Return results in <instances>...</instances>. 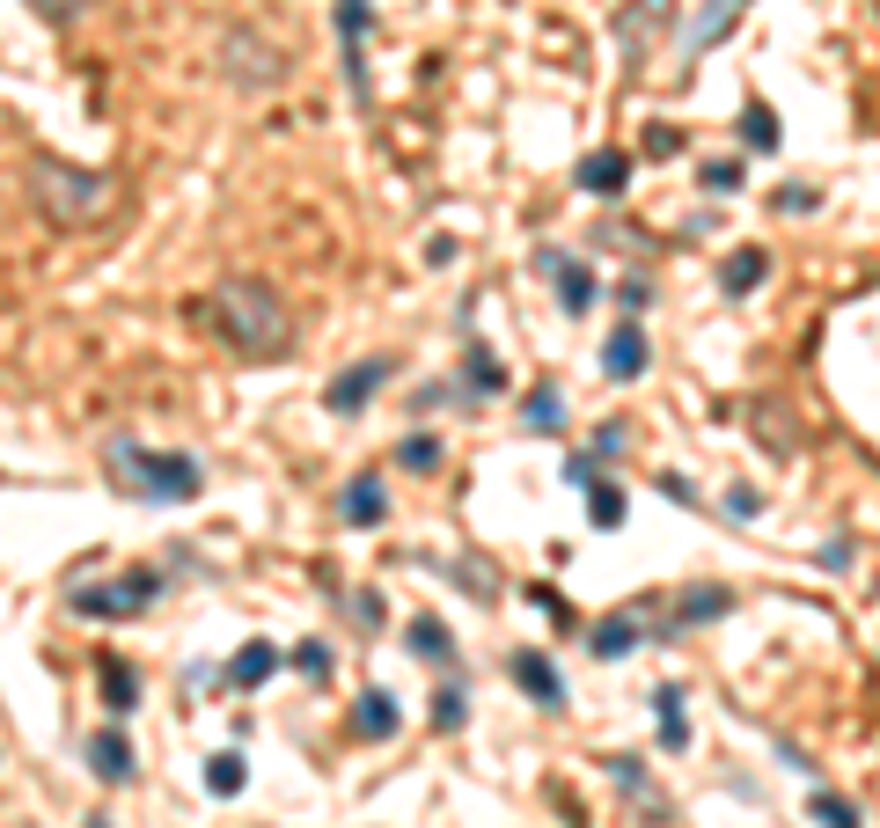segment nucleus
I'll use <instances>...</instances> for the list:
<instances>
[{"label":"nucleus","instance_id":"41","mask_svg":"<svg viewBox=\"0 0 880 828\" xmlns=\"http://www.w3.org/2000/svg\"><path fill=\"white\" fill-rule=\"evenodd\" d=\"M646 279H624V286H616V308H624V316H638V308H646Z\"/></svg>","mask_w":880,"mask_h":828},{"label":"nucleus","instance_id":"9","mask_svg":"<svg viewBox=\"0 0 880 828\" xmlns=\"http://www.w3.org/2000/svg\"><path fill=\"white\" fill-rule=\"evenodd\" d=\"M338 513H345L352 529H382V513H389V492H382V476H352L345 492H338Z\"/></svg>","mask_w":880,"mask_h":828},{"label":"nucleus","instance_id":"17","mask_svg":"<svg viewBox=\"0 0 880 828\" xmlns=\"http://www.w3.org/2000/svg\"><path fill=\"white\" fill-rule=\"evenodd\" d=\"M734 609V586H697V594H683V609L668 617V638L683 631V623H712V617H726Z\"/></svg>","mask_w":880,"mask_h":828},{"label":"nucleus","instance_id":"16","mask_svg":"<svg viewBox=\"0 0 880 828\" xmlns=\"http://www.w3.org/2000/svg\"><path fill=\"white\" fill-rule=\"evenodd\" d=\"M280 660H286L280 645H264V638H250V645L228 660V682H235V689H257V682H272V674H280Z\"/></svg>","mask_w":880,"mask_h":828},{"label":"nucleus","instance_id":"28","mask_svg":"<svg viewBox=\"0 0 880 828\" xmlns=\"http://www.w3.org/2000/svg\"><path fill=\"white\" fill-rule=\"evenodd\" d=\"M741 140L756 147V155H771V147H778V118H771V103H741Z\"/></svg>","mask_w":880,"mask_h":828},{"label":"nucleus","instance_id":"36","mask_svg":"<svg viewBox=\"0 0 880 828\" xmlns=\"http://www.w3.org/2000/svg\"><path fill=\"white\" fill-rule=\"evenodd\" d=\"M726 513H734V521L763 513V492H756V484H726Z\"/></svg>","mask_w":880,"mask_h":828},{"label":"nucleus","instance_id":"32","mask_svg":"<svg viewBox=\"0 0 880 828\" xmlns=\"http://www.w3.org/2000/svg\"><path fill=\"white\" fill-rule=\"evenodd\" d=\"M697 184H704V191H712V198L741 191V161H704V169H697Z\"/></svg>","mask_w":880,"mask_h":828},{"label":"nucleus","instance_id":"14","mask_svg":"<svg viewBox=\"0 0 880 828\" xmlns=\"http://www.w3.org/2000/svg\"><path fill=\"white\" fill-rule=\"evenodd\" d=\"M638 638H646L638 617H602L595 631H587V652H595V660H624V652H638Z\"/></svg>","mask_w":880,"mask_h":828},{"label":"nucleus","instance_id":"44","mask_svg":"<svg viewBox=\"0 0 880 828\" xmlns=\"http://www.w3.org/2000/svg\"><path fill=\"white\" fill-rule=\"evenodd\" d=\"M88 828H110V821H88Z\"/></svg>","mask_w":880,"mask_h":828},{"label":"nucleus","instance_id":"38","mask_svg":"<svg viewBox=\"0 0 880 828\" xmlns=\"http://www.w3.org/2000/svg\"><path fill=\"white\" fill-rule=\"evenodd\" d=\"M624 447H632V433H624V425H595V455H624Z\"/></svg>","mask_w":880,"mask_h":828},{"label":"nucleus","instance_id":"25","mask_svg":"<svg viewBox=\"0 0 880 828\" xmlns=\"http://www.w3.org/2000/svg\"><path fill=\"white\" fill-rule=\"evenodd\" d=\"M243 785H250V770H243V756H235V748L206 762V792H213V799H235Z\"/></svg>","mask_w":880,"mask_h":828},{"label":"nucleus","instance_id":"19","mask_svg":"<svg viewBox=\"0 0 880 828\" xmlns=\"http://www.w3.org/2000/svg\"><path fill=\"white\" fill-rule=\"evenodd\" d=\"M411 652L419 660H433V668H456V638H448V623H433V617H411Z\"/></svg>","mask_w":880,"mask_h":828},{"label":"nucleus","instance_id":"22","mask_svg":"<svg viewBox=\"0 0 880 828\" xmlns=\"http://www.w3.org/2000/svg\"><path fill=\"white\" fill-rule=\"evenodd\" d=\"M763 272H771V257H763V249H734V257H726V272H720V286H726V294H749V286H763Z\"/></svg>","mask_w":880,"mask_h":828},{"label":"nucleus","instance_id":"26","mask_svg":"<svg viewBox=\"0 0 880 828\" xmlns=\"http://www.w3.org/2000/svg\"><path fill=\"white\" fill-rule=\"evenodd\" d=\"M749 425L763 433L771 455H792V447H800V425H778V404H756V411H749Z\"/></svg>","mask_w":880,"mask_h":828},{"label":"nucleus","instance_id":"30","mask_svg":"<svg viewBox=\"0 0 880 828\" xmlns=\"http://www.w3.org/2000/svg\"><path fill=\"white\" fill-rule=\"evenodd\" d=\"M397 470H440V441L433 433H411V441H397Z\"/></svg>","mask_w":880,"mask_h":828},{"label":"nucleus","instance_id":"18","mask_svg":"<svg viewBox=\"0 0 880 828\" xmlns=\"http://www.w3.org/2000/svg\"><path fill=\"white\" fill-rule=\"evenodd\" d=\"M653 719H661V748H690V711H683V689H653Z\"/></svg>","mask_w":880,"mask_h":828},{"label":"nucleus","instance_id":"3","mask_svg":"<svg viewBox=\"0 0 880 828\" xmlns=\"http://www.w3.org/2000/svg\"><path fill=\"white\" fill-rule=\"evenodd\" d=\"M30 191H37V206H45L52 228H88V220L110 206L104 169H74V161H52V155L30 161Z\"/></svg>","mask_w":880,"mask_h":828},{"label":"nucleus","instance_id":"33","mask_svg":"<svg viewBox=\"0 0 880 828\" xmlns=\"http://www.w3.org/2000/svg\"><path fill=\"white\" fill-rule=\"evenodd\" d=\"M462 719H470V704H462V689H433V726H440V733H456Z\"/></svg>","mask_w":880,"mask_h":828},{"label":"nucleus","instance_id":"35","mask_svg":"<svg viewBox=\"0 0 880 828\" xmlns=\"http://www.w3.org/2000/svg\"><path fill=\"white\" fill-rule=\"evenodd\" d=\"M653 16H661V0H638L632 16H624V45H632V52H638V37L653 30Z\"/></svg>","mask_w":880,"mask_h":828},{"label":"nucleus","instance_id":"8","mask_svg":"<svg viewBox=\"0 0 880 828\" xmlns=\"http://www.w3.org/2000/svg\"><path fill=\"white\" fill-rule=\"evenodd\" d=\"M368 22H374L368 0H338V37H345V81H352V96H368V59H360Z\"/></svg>","mask_w":880,"mask_h":828},{"label":"nucleus","instance_id":"4","mask_svg":"<svg viewBox=\"0 0 880 828\" xmlns=\"http://www.w3.org/2000/svg\"><path fill=\"white\" fill-rule=\"evenodd\" d=\"M162 601V572H118V580L104 586H81L74 594V617H96V623H118V617H140V609H155Z\"/></svg>","mask_w":880,"mask_h":828},{"label":"nucleus","instance_id":"23","mask_svg":"<svg viewBox=\"0 0 880 828\" xmlns=\"http://www.w3.org/2000/svg\"><path fill=\"white\" fill-rule=\"evenodd\" d=\"M462 388H470V396H499V388H507V367H499L492 353H462Z\"/></svg>","mask_w":880,"mask_h":828},{"label":"nucleus","instance_id":"31","mask_svg":"<svg viewBox=\"0 0 880 828\" xmlns=\"http://www.w3.org/2000/svg\"><path fill=\"white\" fill-rule=\"evenodd\" d=\"M609 777H616L632 799H646V807H653V777H646V762H638V756H609Z\"/></svg>","mask_w":880,"mask_h":828},{"label":"nucleus","instance_id":"15","mask_svg":"<svg viewBox=\"0 0 880 828\" xmlns=\"http://www.w3.org/2000/svg\"><path fill=\"white\" fill-rule=\"evenodd\" d=\"M397 726H404V711H397V697H389V689H368V697L352 704V733H368V740H389V733H397Z\"/></svg>","mask_w":880,"mask_h":828},{"label":"nucleus","instance_id":"29","mask_svg":"<svg viewBox=\"0 0 880 828\" xmlns=\"http://www.w3.org/2000/svg\"><path fill=\"white\" fill-rule=\"evenodd\" d=\"M734 16H741V0H712V8H704V16L690 22V52H697V45H712V37H720Z\"/></svg>","mask_w":880,"mask_h":828},{"label":"nucleus","instance_id":"7","mask_svg":"<svg viewBox=\"0 0 880 828\" xmlns=\"http://www.w3.org/2000/svg\"><path fill=\"white\" fill-rule=\"evenodd\" d=\"M573 184H580L587 198H616L624 184H632V155H624V147H595V155L573 169Z\"/></svg>","mask_w":880,"mask_h":828},{"label":"nucleus","instance_id":"20","mask_svg":"<svg viewBox=\"0 0 880 828\" xmlns=\"http://www.w3.org/2000/svg\"><path fill=\"white\" fill-rule=\"evenodd\" d=\"M587 521H595V529H624V521H632V499L595 476V484H587Z\"/></svg>","mask_w":880,"mask_h":828},{"label":"nucleus","instance_id":"2","mask_svg":"<svg viewBox=\"0 0 880 828\" xmlns=\"http://www.w3.org/2000/svg\"><path fill=\"white\" fill-rule=\"evenodd\" d=\"M110 476L147 506H192L206 492V462L184 447H140V441H110Z\"/></svg>","mask_w":880,"mask_h":828},{"label":"nucleus","instance_id":"12","mask_svg":"<svg viewBox=\"0 0 880 828\" xmlns=\"http://www.w3.org/2000/svg\"><path fill=\"white\" fill-rule=\"evenodd\" d=\"M514 682H521L544 711H565V674L550 668L544 652H514Z\"/></svg>","mask_w":880,"mask_h":828},{"label":"nucleus","instance_id":"5","mask_svg":"<svg viewBox=\"0 0 880 828\" xmlns=\"http://www.w3.org/2000/svg\"><path fill=\"white\" fill-rule=\"evenodd\" d=\"M397 374V359L389 353H368V359H352L345 374H331V388H323V411H338V418H352V411H368L374 404V388Z\"/></svg>","mask_w":880,"mask_h":828},{"label":"nucleus","instance_id":"39","mask_svg":"<svg viewBox=\"0 0 880 828\" xmlns=\"http://www.w3.org/2000/svg\"><path fill=\"white\" fill-rule=\"evenodd\" d=\"M30 8H37V16H45V22H74V16H81V8H88V0H30Z\"/></svg>","mask_w":880,"mask_h":828},{"label":"nucleus","instance_id":"10","mask_svg":"<svg viewBox=\"0 0 880 828\" xmlns=\"http://www.w3.org/2000/svg\"><path fill=\"white\" fill-rule=\"evenodd\" d=\"M602 374L609 382H638L646 374V337H638V323H616L609 345H602Z\"/></svg>","mask_w":880,"mask_h":828},{"label":"nucleus","instance_id":"24","mask_svg":"<svg viewBox=\"0 0 880 828\" xmlns=\"http://www.w3.org/2000/svg\"><path fill=\"white\" fill-rule=\"evenodd\" d=\"M104 704L118 711V719L140 704V682H133V668H125V660H104Z\"/></svg>","mask_w":880,"mask_h":828},{"label":"nucleus","instance_id":"34","mask_svg":"<svg viewBox=\"0 0 880 828\" xmlns=\"http://www.w3.org/2000/svg\"><path fill=\"white\" fill-rule=\"evenodd\" d=\"M286 660H294L301 674H316V682H323V674H331V645H323V638H309V645H294V652H286Z\"/></svg>","mask_w":880,"mask_h":828},{"label":"nucleus","instance_id":"43","mask_svg":"<svg viewBox=\"0 0 880 828\" xmlns=\"http://www.w3.org/2000/svg\"><path fill=\"white\" fill-rule=\"evenodd\" d=\"M808 206H814V191H792V184L778 191V213H808Z\"/></svg>","mask_w":880,"mask_h":828},{"label":"nucleus","instance_id":"37","mask_svg":"<svg viewBox=\"0 0 880 828\" xmlns=\"http://www.w3.org/2000/svg\"><path fill=\"white\" fill-rule=\"evenodd\" d=\"M595 476H602V455H565V484H580V492H587Z\"/></svg>","mask_w":880,"mask_h":828},{"label":"nucleus","instance_id":"11","mask_svg":"<svg viewBox=\"0 0 880 828\" xmlns=\"http://www.w3.org/2000/svg\"><path fill=\"white\" fill-rule=\"evenodd\" d=\"M536 265H544V272H558V300H565V316H587V308H595V272H587V265H573V257H558V249H544Z\"/></svg>","mask_w":880,"mask_h":828},{"label":"nucleus","instance_id":"1","mask_svg":"<svg viewBox=\"0 0 880 828\" xmlns=\"http://www.w3.org/2000/svg\"><path fill=\"white\" fill-rule=\"evenodd\" d=\"M198 323L235 359H286L294 353V316H286V300L264 279H221L206 294V308H198Z\"/></svg>","mask_w":880,"mask_h":828},{"label":"nucleus","instance_id":"6","mask_svg":"<svg viewBox=\"0 0 880 828\" xmlns=\"http://www.w3.org/2000/svg\"><path fill=\"white\" fill-rule=\"evenodd\" d=\"M280 73H286L280 45H264V37H250V30H228V81H243V89H272Z\"/></svg>","mask_w":880,"mask_h":828},{"label":"nucleus","instance_id":"40","mask_svg":"<svg viewBox=\"0 0 880 828\" xmlns=\"http://www.w3.org/2000/svg\"><path fill=\"white\" fill-rule=\"evenodd\" d=\"M675 147H683L675 125H646V155H675Z\"/></svg>","mask_w":880,"mask_h":828},{"label":"nucleus","instance_id":"21","mask_svg":"<svg viewBox=\"0 0 880 828\" xmlns=\"http://www.w3.org/2000/svg\"><path fill=\"white\" fill-rule=\"evenodd\" d=\"M521 425H528V433H558V425H565V396H558V388H528Z\"/></svg>","mask_w":880,"mask_h":828},{"label":"nucleus","instance_id":"13","mask_svg":"<svg viewBox=\"0 0 880 828\" xmlns=\"http://www.w3.org/2000/svg\"><path fill=\"white\" fill-rule=\"evenodd\" d=\"M88 770L104 777V785H125V777H133V748H125V733H118V726L88 733Z\"/></svg>","mask_w":880,"mask_h":828},{"label":"nucleus","instance_id":"42","mask_svg":"<svg viewBox=\"0 0 880 828\" xmlns=\"http://www.w3.org/2000/svg\"><path fill=\"white\" fill-rule=\"evenodd\" d=\"M426 265H456V235H433L426 243Z\"/></svg>","mask_w":880,"mask_h":828},{"label":"nucleus","instance_id":"27","mask_svg":"<svg viewBox=\"0 0 880 828\" xmlns=\"http://www.w3.org/2000/svg\"><path fill=\"white\" fill-rule=\"evenodd\" d=\"M808 814L822 828H866V814L851 807V799H837V792H808Z\"/></svg>","mask_w":880,"mask_h":828}]
</instances>
